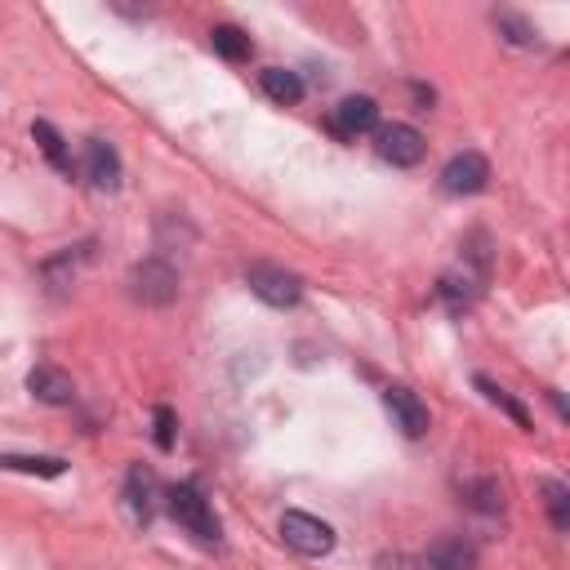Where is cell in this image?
Returning <instances> with one entry per match:
<instances>
[{"instance_id":"11","label":"cell","mask_w":570,"mask_h":570,"mask_svg":"<svg viewBox=\"0 0 570 570\" xmlns=\"http://www.w3.org/2000/svg\"><path fill=\"white\" fill-rule=\"evenodd\" d=\"M27 392H31L36 401H45V405H71V401H76V383H71V374H62L58 365H36V370L27 374Z\"/></svg>"},{"instance_id":"20","label":"cell","mask_w":570,"mask_h":570,"mask_svg":"<svg viewBox=\"0 0 570 570\" xmlns=\"http://www.w3.org/2000/svg\"><path fill=\"white\" fill-rule=\"evenodd\" d=\"M468 494H472V508H476V512H499V508H503V490H499V481H494V476L472 481V485H468Z\"/></svg>"},{"instance_id":"5","label":"cell","mask_w":570,"mask_h":570,"mask_svg":"<svg viewBox=\"0 0 570 570\" xmlns=\"http://www.w3.org/2000/svg\"><path fill=\"white\" fill-rule=\"evenodd\" d=\"M374 151L387 160V165H396V169H414L419 160H423V151H428V142H423V134L414 129V125H379L374 129Z\"/></svg>"},{"instance_id":"18","label":"cell","mask_w":570,"mask_h":570,"mask_svg":"<svg viewBox=\"0 0 570 570\" xmlns=\"http://www.w3.org/2000/svg\"><path fill=\"white\" fill-rule=\"evenodd\" d=\"M494 22H499V31H508V45H517V49H534L539 45V31L521 18V13H494Z\"/></svg>"},{"instance_id":"4","label":"cell","mask_w":570,"mask_h":570,"mask_svg":"<svg viewBox=\"0 0 570 570\" xmlns=\"http://www.w3.org/2000/svg\"><path fill=\"white\" fill-rule=\"evenodd\" d=\"M281 539H285V548L298 552V557H325V552L334 548V525L321 521V517H312V512L289 508V512L281 517Z\"/></svg>"},{"instance_id":"13","label":"cell","mask_w":570,"mask_h":570,"mask_svg":"<svg viewBox=\"0 0 570 570\" xmlns=\"http://www.w3.org/2000/svg\"><path fill=\"white\" fill-rule=\"evenodd\" d=\"M258 85H263V94H267L272 102H281V107H294V102L303 98V80H298V71H285V67H267V71H258Z\"/></svg>"},{"instance_id":"3","label":"cell","mask_w":570,"mask_h":570,"mask_svg":"<svg viewBox=\"0 0 570 570\" xmlns=\"http://www.w3.org/2000/svg\"><path fill=\"white\" fill-rule=\"evenodd\" d=\"M245 285L254 298H263L267 307H294L303 298V276L289 272V267H276V263H254L245 272Z\"/></svg>"},{"instance_id":"14","label":"cell","mask_w":570,"mask_h":570,"mask_svg":"<svg viewBox=\"0 0 570 570\" xmlns=\"http://www.w3.org/2000/svg\"><path fill=\"white\" fill-rule=\"evenodd\" d=\"M31 138H36V147L45 151V160H49L58 174L71 178V151H67V138H62L49 120H36V125H31Z\"/></svg>"},{"instance_id":"10","label":"cell","mask_w":570,"mask_h":570,"mask_svg":"<svg viewBox=\"0 0 570 570\" xmlns=\"http://www.w3.org/2000/svg\"><path fill=\"white\" fill-rule=\"evenodd\" d=\"M125 512L134 525H147L156 517V476L142 463H134L125 476Z\"/></svg>"},{"instance_id":"12","label":"cell","mask_w":570,"mask_h":570,"mask_svg":"<svg viewBox=\"0 0 570 570\" xmlns=\"http://www.w3.org/2000/svg\"><path fill=\"white\" fill-rule=\"evenodd\" d=\"M428 570H476V552L459 534H445L428 548Z\"/></svg>"},{"instance_id":"16","label":"cell","mask_w":570,"mask_h":570,"mask_svg":"<svg viewBox=\"0 0 570 570\" xmlns=\"http://www.w3.org/2000/svg\"><path fill=\"white\" fill-rule=\"evenodd\" d=\"M209 45H214V53L218 58H227V62H245L249 58V36L240 31V27H232V22H223V27H214L209 31Z\"/></svg>"},{"instance_id":"6","label":"cell","mask_w":570,"mask_h":570,"mask_svg":"<svg viewBox=\"0 0 570 570\" xmlns=\"http://www.w3.org/2000/svg\"><path fill=\"white\" fill-rule=\"evenodd\" d=\"M485 183H490V160L481 151H459L441 169V187L450 196H476V191H485Z\"/></svg>"},{"instance_id":"8","label":"cell","mask_w":570,"mask_h":570,"mask_svg":"<svg viewBox=\"0 0 570 570\" xmlns=\"http://www.w3.org/2000/svg\"><path fill=\"white\" fill-rule=\"evenodd\" d=\"M80 169H85V178H89L94 191H116L120 178H125V169H120V151H116L107 138H89V142H85V160H80Z\"/></svg>"},{"instance_id":"7","label":"cell","mask_w":570,"mask_h":570,"mask_svg":"<svg viewBox=\"0 0 570 570\" xmlns=\"http://www.w3.org/2000/svg\"><path fill=\"white\" fill-rule=\"evenodd\" d=\"M383 405H387V414H392V423L410 436V441H419V436H428V428H432V419H428V405L419 401V392H410V387H401V383H392V387H383Z\"/></svg>"},{"instance_id":"17","label":"cell","mask_w":570,"mask_h":570,"mask_svg":"<svg viewBox=\"0 0 570 570\" xmlns=\"http://www.w3.org/2000/svg\"><path fill=\"white\" fill-rule=\"evenodd\" d=\"M476 387H481V392H485V401H490V405H499L517 428H534V423H530V414H525V405H521V401H512V396H508V387H499V383H494V379H485V374H476Z\"/></svg>"},{"instance_id":"19","label":"cell","mask_w":570,"mask_h":570,"mask_svg":"<svg viewBox=\"0 0 570 570\" xmlns=\"http://www.w3.org/2000/svg\"><path fill=\"white\" fill-rule=\"evenodd\" d=\"M543 494H548L552 525H557V530H570V490H566L561 481H543Z\"/></svg>"},{"instance_id":"1","label":"cell","mask_w":570,"mask_h":570,"mask_svg":"<svg viewBox=\"0 0 570 570\" xmlns=\"http://www.w3.org/2000/svg\"><path fill=\"white\" fill-rule=\"evenodd\" d=\"M165 508H169V517H174L196 543H205V548L218 543V517H214V503H209L191 481L169 485V490H165Z\"/></svg>"},{"instance_id":"21","label":"cell","mask_w":570,"mask_h":570,"mask_svg":"<svg viewBox=\"0 0 570 570\" xmlns=\"http://www.w3.org/2000/svg\"><path fill=\"white\" fill-rule=\"evenodd\" d=\"M151 441H156V450H174V410L169 405H156V414H151Z\"/></svg>"},{"instance_id":"2","label":"cell","mask_w":570,"mask_h":570,"mask_svg":"<svg viewBox=\"0 0 570 570\" xmlns=\"http://www.w3.org/2000/svg\"><path fill=\"white\" fill-rule=\"evenodd\" d=\"M129 298L142 307H169L178 298V272L165 258H142L129 267Z\"/></svg>"},{"instance_id":"15","label":"cell","mask_w":570,"mask_h":570,"mask_svg":"<svg viewBox=\"0 0 570 570\" xmlns=\"http://www.w3.org/2000/svg\"><path fill=\"white\" fill-rule=\"evenodd\" d=\"M0 472H27V476H62L67 459L58 454H0Z\"/></svg>"},{"instance_id":"9","label":"cell","mask_w":570,"mask_h":570,"mask_svg":"<svg viewBox=\"0 0 570 570\" xmlns=\"http://www.w3.org/2000/svg\"><path fill=\"white\" fill-rule=\"evenodd\" d=\"M330 125H334V134H338V138L374 134V129H379V102H374V98H365V94H352V98H343V102L334 107Z\"/></svg>"}]
</instances>
